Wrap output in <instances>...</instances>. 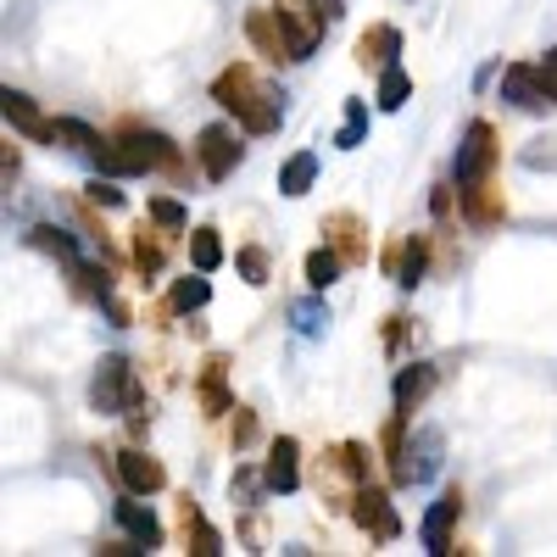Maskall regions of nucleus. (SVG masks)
Returning <instances> with one entry per match:
<instances>
[{
	"label": "nucleus",
	"instance_id": "14",
	"mask_svg": "<svg viewBox=\"0 0 557 557\" xmlns=\"http://www.w3.org/2000/svg\"><path fill=\"white\" fill-rule=\"evenodd\" d=\"M117 524L128 530V541H139L146 552H151V546H162V524H157V513H151L146 502H134V496H128V502H117Z\"/></svg>",
	"mask_w": 557,
	"mask_h": 557
},
{
	"label": "nucleus",
	"instance_id": "16",
	"mask_svg": "<svg viewBox=\"0 0 557 557\" xmlns=\"http://www.w3.org/2000/svg\"><path fill=\"white\" fill-rule=\"evenodd\" d=\"M424 262H430V246L424 240H401L396 251H391V278L401 290H412L418 278H424Z\"/></svg>",
	"mask_w": 557,
	"mask_h": 557
},
{
	"label": "nucleus",
	"instance_id": "6",
	"mask_svg": "<svg viewBox=\"0 0 557 557\" xmlns=\"http://www.w3.org/2000/svg\"><path fill=\"white\" fill-rule=\"evenodd\" d=\"M196 157H201V168H207V178L212 184H223L228 173H235L240 168V139L235 134H228V128H201V146H196Z\"/></svg>",
	"mask_w": 557,
	"mask_h": 557
},
{
	"label": "nucleus",
	"instance_id": "13",
	"mask_svg": "<svg viewBox=\"0 0 557 557\" xmlns=\"http://www.w3.org/2000/svg\"><path fill=\"white\" fill-rule=\"evenodd\" d=\"M435 380H441V374H435V362H412V368H401V374H396V412L412 418V407L435 391Z\"/></svg>",
	"mask_w": 557,
	"mask_h": 557
},
{
	"label": "nucleus",
	"instance_id": "3",
	"mask_svg": "<svg viewBox=\"0 0 557 557\" xmlns=\"http://www.w3.org/2000/svg\"><path fill=\"white\" fill-rule=\"evenodd\" d=\"M89 401H96V412H128V407H139V380H134L128 357H101L96 385H89Z\"/></svg>",
	"mask_w": 557,
	"mask_h": 557
},
{
	"label": "nucleus",
	"instance_id": "25",
	"mask_svg": "<svg viewBox=\"0 0 557 557\" xmlns=\"http://www.w3.org/2000/svg\"><path fill=\"white\" fill-rule=\"evenodd\" d=\"M28 246H39V251H57L62 262H78V246L62 235V228H28Z\"/></svg>",
	"mask_w": 557,
	"mask_h": 557
},
{
	"label": "nucleus",
	"instance_id": "2",
	"mask_svg": "<svg viewBox=\"0 0 557 557\" xmlns=\"http://www.w3.org/2000/svg\"><path fill=\"white\" fill-rule=\"evenodd\" d=\"M212 96H218V107L235 112L251 134H273L278 117H285V112H278V101L257 89V73H251V67H228V73H218Z\"/></svg>",
	"mask_w": 557,
	"mask_h": 557
},
{
	"label": "nucleus",
	"instance_id": "17",
	"mask_svg": "<svg viewBox=\"0 0 557 557\" xmlns=\"http://www.w3.org/2000/svg\"><path fill=\"white\" fill-rule=\"evenodd\" d=\"M318 178V151H296L285 168H278V196H307Z\"/></svg>",
	"mask_w": 557,
	"mask_h": 557
},
{
	"label": "nucleus",
	"instance_id": "11",
	"mask_svg": "<svg viewBox=\"0 0 557 557\" xmlns=\"http://www.w3.org/2000/svg\"><path fill=\"white\" fill-rule=\"evenodd\" d=\"M0 112H7V123L23 128L28 139H57V123H45L39 107L23 96V89H0Z\"/></svg>",
	"mask_w": 557,
	"mask_h": 557
},
{
	"label": "nucleus",
	"instance_id": "19",
	"mask_svg": "<svg viewBox=\"0 0 557 557\" xmlns=\"http://www.w3.org/2000/svg\"><path fill=\"white\" fill-rule=\"evenodd\" d=\"M184 541H190V552H201V557H218L223 552V541H218V530L196 513L190 502H184Z\"/></svg>",
	"mask_w": 557,
	"mask_h": 557
},
{
	"label": "nucleus",
	"instance_id": "29",
	"mask_svg": "<svg viewBox=\"0 0 557 557\" xmlns=\"http://www.w3.org/2000/svg\"><path fill=\"white\" fill-rule=\"evenodd\" d=\"M151 218H157L162 228H173V235H184V228H190V212H184L178 201H168V196H157V201H151Z\"/></svg>",
	"mask_w": 557,
	"mask_h": 557
},
{
	"label": "nucleus",
	"instance_id": "8",
	"mask_svg": "<svg viewBox=\"0 0 557 557\" xmlns=\"http://www.w3.org/2000/svg\"><path fill=\"white\" fill-rule=\"evenodd\" d=\"M457 513H462V496H457V491H446L430 513H424V530H418V535H424V552H430V557H446V552H451V524H457Z\"/></svg>",
	"mask_w": 557,
	"mask_h": 557
},
{
	"label": "nucleus",
	"instance_id": "34",
	"mask_svg": "<svg viewBox=\"0 0 557 557\" xmlns=\"http://www.w3.org/2000/svg\"><path fill=\"white\" fill-rule=\"evenodd\" d=\"M535 73H541V84L552 89V101H557V45H552V51H546V62H541Z\"/></svg>",
	"mask_w": 557,
	"mask_h": 557
},
{
	"label": "nucleus",
	"instance_id": "9",
	"mask_svg": "<svg viewBox=\"0 0 557 557\" xmlns=\"http://www.w3.org/2000/svg\"><path fill=\"white\" fill-rule=\"evenodd\" d=\"M117 474H123V485H128L134 496H157V491L168 485V474H162V462H157V457H146V451H139V446L117 451Z\"/></svg>",
	"mask_w": 557,
	"mask_h": 557
},
{
	"label": "nucleus",
	"instance_id": "31",
	"mask_svg": "<svg viewBox=\"0 0 557 557\" xmlns=\"http://www.w3.org/2000/svg\"><path fill=\"white\" fill-rule=\"evenodd\" d=\"M240 273H246V285H268V257L251 246V251H240Z\"/></svg>",
	"mask_w": 557,
	"mask_h": 557
},
{
	"label": "nucleus",
	"instance_id": "27",
	"mask_svg": "<svg viewBox=\"0 0 557 557\" xmlns=\"http://www.w3.org/2000/svg\"><path fill=\"white\" fill-rule=\"evenodd\" d=\"M296 330L301 335H323V330H330V307H323V301H296Z\"/></svg>",
	"mask_w": 557,
	"mask_h": 557
},
{
	"label": "nucleus",
	"instance_id": "12",
	"mask_svg": "<svg viewBox=\"0 0 557 557\" xmlns=\"http://www.w3.org/2000/svg\"><path fill=\"white\" fill-rule=\"evenodd\" d=\"M246 34H251V45H257L262 57L290 62V34H285V23H278V12H251L246 17Z\"/></svg>",
	"mask_w": 557,
	"mask_h": 557
},
{
	"label": "nucleus",
	"instance_id": "20",
	"mask_svg": "<svg viewBox=\"0 0 557 557\" xmlns=\"http://www.w3.org/2000/svg\"><path fill=\"white\" fill-rule=\"evenodd\" d=\"M462 207H469V218L480 223V228H491V223H502V201L485 190V178L480 184H462Z\"/></svg>",
	"mask_w": 557,
	"mask_h": 557
},
{
	"label": "nucleus",
	"instance_id": "30",
	"mask_svg": "<svg viewBox=\"0 0 557 557\" xmlns=\"http://www.w3.org/2000/svg\"><path fill=\"white\" fill-rule=\"evenodd\" d=\"M524 168H557V139H530Z\"/></svg>",
	"mask_w": 557,
	"mask_h": 557
},
{
	"label": "nucleus",
	"instance_id": "4",
	"mask_svg": "<svg viewBox=\"0 0 557 557\" xmlns=\"http://www.w3.org/2000/svg\"><path fill=\"white\" fill-rule=\"evenodd\" d=\"M496 168V128L491 123H469V134H462V146H457V184H480L485 173Z\"/></svg>",
	"mask_w": 557,
	"mask_h": 557
},
{
	"label": "nucleus",
	"instance_id": "32",
	"mask_svg": "<svg viewBox=\"0 0 557 557\" xmlns=\"http://www.w3.org/2000/svg\"><path fill=\"white\" fill-rule=\"evenodd\" d=\"M341 469H346L351 480H362V474H368V451H362L357 441H351V446H341Z\"/></svg>",
	"mask_w": 557,
	"mask_h": 557
},
{
	"label": "nucleus",
	"instance_id": "21",
	"mask_svg": "<svg viewBox=\"0 0 557 557\" xmlns=\"http://www.w3.org/2000/svg\"><path fill=\"white\" fill-rule=\"evenodd\" d=\"M341 268H346V257H341V251H330V246L312 251V257H307V285H312V290H330L335 278H341Z\"/></svg>",
	"mask_w": 557,
	"mask_h": 557
},
{
	"label": "nucleus",
	"instance_id": "24",
	"mask_svg": "<svg viewBox=\"0 0 557 557\" xmlns=\"http://www.w3.org/2000/svg\"><path fill=\"white\" fill-rule=\"evenodd\" d=\"M223 357H212L207 362V380H201V401H207V412H228V391H223Z\"/></svg>",
	"mask_w": 557,
	"mask_h": 557
},
{
	"label": "nucleus",
	"instance_id": "35",
	"mask_svg": "<svg viewBox=\"0 0 557 557\" xmlns=\"http://www.w3.org/2000/svg\"><path fill=\"white\" fill-rule=\"evenodd\" d=\"M89 201H101V207H123V196L112 190V184H101V178L89 184Z\"/></svg>",
	"mask_w": 557,
	"mask_h": 557
},
{
	"label": "nucleus",
	"instance_id": "22",
	"mask_svg": "<svg viewBox=\"0 0 557 557\" xmlns=\"http://www.w3.org/2000/svg\"><path fill=\"white\" fill-rule=\"evenodd\" d=\"M407 96H412V78L391 62V67L380 73V107H385V112H401V107H407Z\"/></svg>",
	"mask_w": 557,
	"mask_h": 557
},
{
	"label": "nucleus",
	"instance_id": "18",
	"mask_svg": "<svg viewBox=\"0 0 557 557\" xmlns=\"http://www.w3.org/2000/svg\"><path fill=\"white\" fill-rule=\"evenodd\" d=\"M401 57V34L396 28H374V34H362V45H357V62L368 67V62H380V67H391Z\"/></svg>",
	"mask_w": 557,
	"mask_h": 557
},
{
	"label": "nucleus",
	"instance_id": "23",
	"mask_svg": "<svg viewBox=\"0 0 557 557\" xmlns=\"http://www.w3.org/2000/svg\"><path fill=\"white\" fill-rule=\"evenodd\" d=\"M190 257H196V273H212L223 262V246H218V228H196L190 235Z\"/></svg>",
	"mask_w": 557,
	"mask_h": 557
},
{
	"label": "nucleus",
	"instance_id": "15",
	"mask_svg": "<svg viewBox=\"0 0 557 557\" xmlns=\"http://www.w3.org/2000/svg\"><path fill=\"white\" fill-rule=\"evenodd\" d=\"M296 441L285 435V441H273V451H268V469H262V480H268V491H296L301 485V474H296Z\"/></svg>",
	"mask_w": 557,
	"mask_h": 557
},
{
	"label": "nucleus",
	"instance_id": "36",
	"mask_svg": "<svg viewBox=\"0 0 557 557\" xmlns=\"http://www.w3.org/2000/svg\"><path fill=\"white\" fill-rule=\"evenodd\" d=\"M251 435H257V418H251V412H240V418H235V441L246 446Z\"/></svg>",
	"mask_w": 557,
	"mask_h": 557
},
{
	"label": "nucleus",
	"instance_id": "7",
	"mask_svg": "<svg viewBox=\"0 0 557 557\" xmlns=\"http://www.w3.org/2000/svg\"><path fill=\"white\" fill-rule=\"evenodd\" d=\"M502 101H513L519 112H546V107H557L535 67H507V73H502Z\"/></svg>",
	"mask_w": 557,
	"mask_h": 557
},
{
	"label": "nucleus",
	"instance_id": "1",
	"mask_svg": "<svg viewBox=\"0 0 557 557\" xmlns=\"http://www.w3.org/2000/svg\"><path fill=\"white\" fill-rule=\"evenodd\" d=\"M101 162L107 178H134V173H151V168H168L178 173V151H173V139L168 134H123V139H101L96 151H89Z\"/></svg>",
	"mask_w": 557,
	"mask_h": 557
},
{
	"label": "nucleus",
	"instance_id": "33",
	"mask_svg": "<svg viewBox=\"0 0 557 557\" xmlns=\"http://www.w3.org/2000/svg\"><path fill=\"white\" fill-rule=\"evenodd\" d=\"M134 262H139V273H162V246L139 240V246H134Z\"/></svg>",
	"mask_w": 557,
	"mask_h": 557
},
{
	"label": "nucleus",
	"instance_id": "37",
	"mask_svg": "<svg viewBox=\"0 0 557 557\" xmlns=\"http://www.w3.org/2000/svg\"><path fill=\"white\" fill-rule=\"evenodd\" d=\"M430 207H435V218H446V212H451V190H435Z\"/></svg>",
	"mask_w": 557,
	"mask_h": 557
},
{
	"label": "nucleus",
	"instance_id": "5",
	"mask_svg": "<svg viewBox=\"0 0 557 557\" xmlns=\"http://www.w3.org/2000/svg\"><path fill=\"white\" fill-rule=\"evenodd\" d=\"M441 430H418L412 435V446H401L396 451V480L401 485H424V480H435L441 474Z\"/></svg>",
	"mask_w": 557,
	"mask_h": 557
},
{
	"label": "nucleus",
	"instance_id": "10",
	"mask_svg": "<svg viewBox=\"0 0 557 557\" xmlns=\"http://www.w3.org/2000/svg\"><path fill=\"white\" fill-rule=\"evenodd\" d=\"M357 524H362L368 535H380V541H396V535H401V519H396V507H391L385 491H362V496H357Z\"/></svg>",
	"mask_w": 557,
	"mask_h": 557
},
{
	"label": "nucleus",
	"instance_id": "28",
	"mask_svg": "<svg viewBox=\"0 0 557 557\" xmlns=\"http://www.w3.org/2000/svg\"><path fill=\"white\" fill-rule=\"evenodd\" d=\"M362 134H368V107L362 101H346V128H341V139H335V146H362Z\"/></svg>",
	"mask_w": 557,
	"mask_h": 557
},
{
	"label": "nucleus",
	"instance_id": "26",
	"mask_svg": "<svg viewBox=\"0 0 557 557\" xmlns=\"http://www.w3.org/2000/svg\"><path fill=\"white\" fill-rule=\"evenodd\" d=\"M207 278H178L173 285V312H196V307H207Z\"/></svg>",
	"mask_w": 557,
	"mask_h": 557
}]
</instances>
